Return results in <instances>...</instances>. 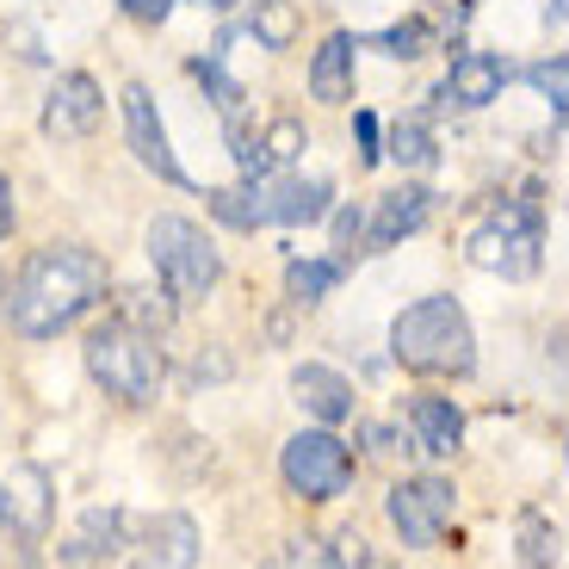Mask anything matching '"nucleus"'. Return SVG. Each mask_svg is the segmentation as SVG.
<instances>
[{
    "instance_id": "20e7f679",
    "label": "nucleus",
    "mask_w": 569,
    "mask_h": 569,
    "mask_svg": "<svg viewBox=\"0 0 569 569\" xmlns=\"http://www.w3.org/2000/svg\"><path fill=\"white\" fill-rule=\"evenodd\" d=\"M149 260H156V279L173 303H199L223 279V254L192 217H156L149 223Z\"/></svg>"
},
{
    "instance_id": "2eb2a0df",
    "label": "nucleus",
    "mask_w": 569,
    "mask_h": 569,
    "mask_svg": "<svg viewBox=\"0 0 569 569\" xmlns=\"http://www.w3.org/2000/svg\"><path fill=\"white\" fill-rule=\"evenodd\" d=\"M409 427H415V446H421L427 458H452L458 446H465V415H458L452 397H415Z\"/></svg>"
},
{
    "instance_id": "dca6fc26",
    "label": "nucleus",
    "mask_w": 569,
    "mask_h": 569,
    "mask_svg": "<svg viewBox=\"0 0 569 569\" xmlns=\"http://www.w3.org/2000/svg\"><path fill=\"white\" fill-rule=\"evenodd\" d=\"M353 50H359V43L347 38V31H328V38H322V50H316V62H310V93L322 106H347V100H353Z\"/></svg>"
},
{
    "instance_id": "2f4dec72",
    "label": "nucleus",
    "mask_w": 569,
    "mask_h": 569,
    "mask_svg": "<svg viewBox=\"0 0 569 569\" xmlns=\"http://www.w3.org/2000/svg\"><path fill=\"white\" fill-rule=\"evenodd\" d=\"M13 229V192H7V173H0V236Z\"/></svg>"
},
{
    "instance_id": "6ab92c4d",
    "label": "nucleus",
    "mask_w": 569,
    "mask_h": 569,
    "mask_svg": "<svg viewBox=\"0 0 569 569\" xmlns=\"http://www.w3.org/2000/svg\"><path fill=\"white\" fill-rule=\"evenodd\" d=\"M303 31V13L298 0H254V19H248V38L260 43V50H291Z\"/></svg>"
},
{
    "instance_id": "aec40b11",
    "label": "nucleus",
    "mask_w": 569,
    "mask_h": 569,
    "mask_svg": "<svg viewBox=\"0 0 569 569\" xmlns=\"http://www.w3.org/2000/svg\"><path fill=\"white\" fill-rule=\"evenodd\" d=\"M118 322L142 328V335H161V328L173 322V298L161 291V284H137V291L118 298Z\"/></svg>"
},
{
    "instance_id": "f704fd0d",
    "label": "nucleus",
    "mask_w": 569,
    "mask_h": 569,
    "mask_svg": "<svg viewBox=\"0 0 569 569\" xmlns=\"http://www.w3.org/2000/svg\"><path fill=\"white\" fill-rule=\"evenodd\" d=\"M0 527H7V508H0Z\"/></svg>"
},
{
    "instance_id": "9d476101",
    "label": "nucleus",
    "mask_w": 569,
    "mask_h": 569,
    "mask_svg": "<svg viewBox=\"0 0 569 569\" xmlns=\"http://www.w3.org/2000/svg\"><path fill=\"white\" fill-rule=\"evenodd\" d=\"M199 563V527L192 513H156L142 520L137 545H130V569H192Z\"/></svg>"
},
{
    "instance_id": "bb28decb",
    "label": "nucleus",
    "mask_w": 569,
    "mask_h": 569,
    "mask_svg": "<svg viewBox=\"0 0 569 569\" xmlns=\"http://www.w3.org/2000/svg\"><path fill=\"white\" fill-rule=\"evenodd\" d=\"M284 569H341V563H335V551H328L322 539H291V551H284Z\"/></svg>"
},
{
    "instance_id": "393cba45",
    "label": "nucleus",
    "mask_w": 569,
    "mask_h": 569,
    "mask_svg": "<svg viewBox=\"0 0 569 569\" xmlns=\"http://www.w3.org/2000/svg\"><path fill=\"white\" fill-rule=\"evenodd\" d=\"M520 557H527L532 569H551V557H557V532L545 527V520H527V527H520Z\"/></svg>"
},
{
    "instance_id": "4468645a",
    "label": "nucleus",
    "mask_w": 569,
    "mask_h": 569,
    "mask_svg": "<svg viewBox=\"0 0 569 569\" xmlns=\"http://www.w3.org/2000/svg\"><path fill=\"white\" fill-rule=\"evenodd\" d=\"M291 397H298L303 415H316V421H347L353 415V385H347L335 366H298L291 371Z\"/></svg>"
},
{
    "instance_id": "c85d7f7f",
    "label": "nucleus",
    "mask_w": 569,
    "mask_h": 569,
    "mask_svg": "<svg viewBox=\"0 0 569 569\" xmlns=\"http://www.w3.org/2000/svg\"><path fill=\"white\" fill-rule=\"evenodd\" d=\"M532 87L551 93V106L563 112V62H539V69H532Z\"/></svg>"
},
{
    "instance_id": "ddd939ff",
    "label": "nucleus",
    "mask_w": 569,
    "mask_h": 569,
    "mask_svg": "<svg viewBox=\"0 0 569 569\" xmlns=\"http://www.w3.org/2000/svg\"><path fill=\"white\" fill-rule=\"evenodd\" d=\"M421 223H427V192L421 186H397V192H385L378 211L366 217V248L385 254V248H397L402 236H415Z\"/></svg>"
},
{
    "instance_id": "72a5a7b5",
    "label": "nucleus",
    "mask_w": 569,
    "mask_h": 569,
    "mask_svg": "<svg viewBox=\"0 0 569 569\" xmlns=\"http://www.w3.org/2000/svg\"><path fill=\"white\" fill-rule=\"evenodd\" d=\"M81 569H112V563H81Z\"/></svg>"
},
{
    "instance_id": "0eeeda50",
    "label": "nucleus",
    "mask_w": 569,
    "mask_h": 569,
    "mask_svg": "<svg viewBox=\"0 0 569 569\" xmlns=\"http://www.w3.org/2000/svg\"><path fill=\"white\" fill-rule=\"evenodd\" d=\"M390 527L402 532V545H415V551H433V545L446 539V527H452V483H440V477H402L397 489H390Z\"/></svg>"
},
{
    "instance_id": "5701e85b",
    "label": "nucleus",
    "mask_w": 569,
    "mask_h": 569,
    "mask_svg": "<svg viewBox=\"0 0 569 569\" xmlns=\"http://www.w3.org/2000/svg\"><path fill=\"white\" fill-rule=\"evenodd\" d=\"M211 217H223L229 229H260L267 211H260V186H223L211 192Z\"/></svg>"
},
{
    "instance_id": "39448f33",
    "label": "nucleus",
    "mask_w": 569,
    "mask_h": 569,
    "mask_svg": "<svg viewBox=\"0 0 569 569\" xmlns=\"http://www.w3.org/2000/svg\"><path fill=\"white\" fill-rule=\"evenodd\" d=\"M470 267L496 272V279H532L545 260V217L532 199H501L489 211V223L470 236Z\"/></svg>"
},
{
    "instance_id": "9b49d317",
    "label": "nucleus",
    "mask_w": 569,
    "mask_h": 569,
    "mask_svg": "<svg viewBox=\"0 0 569 569\" xmlns=\"http://www.w3.org/2000/svg\"><path fill=\"white\" fill-rule=\"evenodd\" d=\"M0 508H7V527L19 539H43V527H50V477L38 465H13L7 483H0Z\"/></svg>"
},
{
    "instance_id": "cd10ccee",
    "label": "nucleus",
    "mask_w": 569,
    "mask_h": 569,
    "mask_svg": "<svg viewBox=\"0 0 569 569\" xmlns=\"http://www.w3.org/2000/svg\"><path fill=\"white\" fill-rule=\"evenodd\" d=\"M421 43H427V26H421V19H409V26L385 31V50H390V57H402V62L421 57Z\"/></svg>"
},
{
    "instance_id": "4be33fe9",
    "label": "nucleus",
    "mask_w": 569,
    "mask_h": 569,
    "mask_svg": "<svg viewBox=\"0 0 569 569\" xmlns=\"http://www.w3.org/2000/svg\"><path fill=\"white\" fill-rule=\"evenodd\" d=\"M254 142H260V161H267V173H272V168H291V161L303 156L310 130H303V118H272L267 137H254Z\"/></svg>"
},
{
    "instance_id": "1a4fd4ad",
    "label": "nucleus",
    "mask_w": 569,
    "mask_h": 569,
    "mask_svg": "<svg viewBox=\"0 0 569 569\" xmlns=\"http://www.w3.org/2000/svg\"><path fill=\"white\" fill-rule=\"evenodd\" d=\"M100 118H106V93H100V81H93V74H62V81L50 87V100H43V130H50V137H62V142L93 137V130H100Z\"/></svg>"
},
{
    "instance_id": "b1692460",
    "label": "nucleus",
    "mask_w": 569,
    "mask_h": 569,
    "mask_svg": "<svg viewBox=\"0 0 569 569\" xmlns=\"http://www.w3.org/2000/svg\"><path fill=\"white\" fill-rule=\"evenodd\" d=\"M390 156H397L402 168H433V137H427V124H397Z\"/></svg>"
},
{
    "instance_id": "f8f14e48",
    "label": "nucleus",
    "mask_w": 569,
    "mask_h": 569,
    "mask_svg": "<svg viewBox=\"0 0 569 569\" xmlns=\"http://www.w3.org/2000/svg\"><path fill=\"white\" fill-rule=\"evenodd\" d=\"M260 186V211H267V223H316V217H328V186L322 180H303V173H279V180H254Z\"/></svg>"
},
{
    "instance_id": "f03ea898",
    "label": "nucleus",
    "mask_w": 569,
    "mask_h": 569,
    "mask_svg": "<svg viewBox=\"0 0 569 569\" xmlns=\"http://www.w3.org/2000/svg\"><path fill=\"white\" fill-rule=\"evenodd\" d=\"M390 353L415 378H465L477 366V335H470V316L452 298H421L397 316Z\"/></svg>"
},
{
    "instance_id": "c756f323",
    "label": "nucleus",
    "mask_w": 569,
    "mask_h": 569,
    "mask_svg": "<svg viewBox=\"0 0 569 569\" xmlns=\"http://www.w3.org/2000/svg\"><path fill=\"white\" fill-rule=\"evenodd\" d=\"M118 7H124L137 26H161V19L173 13V0H118Z\"/></svg>"
},
{
    "instance_id": "423d86ee",
    "label": "nucleus",
    "mask_w": 569,
    "mask_h": 569,
    "mask_svg": "<svg viewBox=\"0 0 569 569\" xmlns=\"http://www.w3.org/2000/svg\"><path fill=\"white\" fill-rule=\"evenodd\" d=\"M279 470H284V489H291V496H303V501H335V496H347L359 458H353V446H347V440H335V433H322V427H316V433L284 440Z\"/></svg>"
},
{
    "instance_id": "f257e3e1",
    "label": "nucleus",
    "mask_w": 569,
    "mask_h": 569,
    "mask_svg": "<svg viewBox=\"0 0 569 569\" xmlns=\"http://www.w3.org/2000/svg\"><path fill=\"white\" fill-rule=\"evenodd\" d=\"M100 298H106V260L93 248L57 242V248H38L19 267L13 291H7V322L26 341H50V335L81 322Z\"/></svg>"
},
{
    "instance_id": "7ed1b4c3",
    "label": "nucleus",
    "mask_w": 569,
    "mask_h": 569,
    "mask_svg": "<svg viewBox=\"0 0 569 569\" xmlns=\"http://www.w3.org/2000/svg\"><path fill=\"white\" fill-rule=\"evenodd\" d=\"M87 371L106 385V397L118 402H156L161 390V347L156 335H142L130 322H100L87 335Z\"/></svg>"
},
{
    "instance_id": "6e6552de",
    "label": "nucleus",
    "mask_w": 569,
    "mask_h": 569,
    "mask_svg": "<svg viewBox=\"0 0 569 569\" xmlns=\"http://www.w3.org/2000/svg\"><path fill=\"white\" fill-rule=\"evenodd\" d=\"M124 137H130V149H137V161H142L149 173L186 186L180 161H173V149H168V124H161V112H156V93H149L142 81L124 87Z\"/></svg>"
},
{
    "instance_id": "7c9ffc66",
    "label": "nucleus",
    "mask_w": 569,
    "mask_h": 569,
    "mask_svg": "<svg viewBox=\"0 0 569 569\" xmlns=\"http://www.w3.org/2000/svg\"><path fill=\"white\" fill-rule=\"evenodd\" d=\"M353 124H359V161H366V168H371V161L385 156V149H378V118H371V112H359Z\"/></svg>"
},
{
    "instance_id": "473e14b6",
    "label": "nucleus",
    "mask_w": 569,
    "mask_h": 569,
    "mask_svg": "<svg viewBox=\"0 0 569 569\" xmlns=\"http://www.w3.org/2000/svg\"><path fill=\"white\" fill-rule=\"evenodd\" d=\"M204 7H217V13H229V7H242V0H204Z\"/></svg>"
},
{
    "instance_id": "a878e982",
    "label": "nucleus",
    "mask_w": 569,
    "mask_h": 569,
    "mask_svg": "<svg viewBox=\"0 0 569 569\" xmlns=\"http://www.w3.org/2000/svg\"><path fill=\"white\" fill-rule=\"evenodd\" d=\"M359 242H366V211H359V204H341V211H335V248H341V260L359 254Z\"/></svg>"
},
{
    "instance_id": "a211bd4d",
    "label": "nucleus",
    "mask_w": 569,
    "mask_h": 569,
    "mask_svg": "<svg viewBox=\"0 0 569 569\" xmlns=\"http://www.w3.org/2000/svg\"><path fill=\"white\" fill-rule=\"evenodd\" d=\"M124 532H130L124 508H93L81 527H74V539L62 545V557H69V563H106V557L124 545Z\"/></svg>"
},
{
    "instance_id": "412c9836",
    "label": "nucleus",
    "mask_w": 569,
    "mask_h": 569,
    "mask_svg": "<svg viewBox=\"0 0 569 569\" xmlns=\"http://www.w3.org/2000/svg\"><path fill=\"white\" fill-rule=\"evenodd\" d=\"M335 284H341V260H291V267H284L291 303H322Z\"/></svg>"
},
{
    "instance_id": "f3484780",
    "label": "nucleus",
    "mask_w": 569,
    "mask_h": 569,
    "mask_svg": "<svg viewBox=\"0 0 569 569\" xmlns=\"http://www.w3.org/2000/svg\"><path fill=\"white\" fill-rule=\"evenodd\" d=\"M501 81H508V62L489 57V50H465V57H452L446 93L458 106H489V100H501Z\"/></svg>"
}]
</instances>
